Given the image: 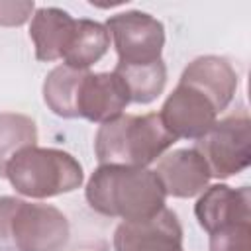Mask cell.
I'll list each match as a JSON object with an SVG mask.
<instances>
[{"label": "cell", "mask_w": 251, "mask_h": 251, "mask_svg": "<svg viewBox=\"0 0 251 251\" xmlns=\"http://www.w3.org/2000/svg\"><path fill=\"white\" fill-rule=\"evenodd\" d=\"M84 75V69H75L65 63L49 71V75L43 80V100L55 116L78 118L76 100Z\"/></svg>", "instance_id": "cell-14"}, {"label": "cell", "mask_w": 251, "mask_h": 251, "mask_svg": "<svg viewBox=\"0 0 251 251\" xmlns=\"http://www.w3.org/2000/svg\"><path fill=\"white\" fill-rule=\"evenodd\" d=\"M220 110L198 88L180 82L163 102L159 118L175 139H198L218 120Z\"/></svg>", "instance_id": "cell-7"}, {"label": "cell", "mask_w": 251, "mask_h": 251, "mask_svg": "<svg viewBox=\"0 0 251 251\" xmlns=\"http://www.w3.org/2000/svg\"><path fill=\"white\" fill-rule=\"evenodd\" d=\"M129 92L120 75L112 73H90L86 71L78 100L76 112L78 118H84L94 124H106L124 114L129 104Z\"/></svg>", "instance_id": "cell-9"}, {"label": "cell", "mask_w": 251, "mask_h": 251, "mask_svg": "<svg viewBox=\"0 0 251 251\" xmlns=\"http://www.w3.org/2000/svg\"><path fill=\"white\" fill-rule=\"evenodd\" d=\"M116 251H184L178 216L163 208L159 214L139 222H122L114 231Z\"/></svg>", "instance_id": "cell-8"}, {"label": "cell", "mask_w": 251, "mask_h": 251, "mask_svg": "<svg viewBox=\"0 0 251 251\" xmlns=\"http://www.w3.org/2000/svg\"><path fill=\"white\" fill-rule=\"evenodd\" d=\"M180 82L202 90L222 114L233 100L239 80L233 65L227 59L218 55H202L184 67Z\"/></svg>", "instance_id": "cell-12"}, {"label": "cell", "mask_w": 251, "mask_h": 251, "mask_svg": "<svg viewBox=\"0 0 251 251\" xmlns=\"http://www.w3.org/2000/svg\"><path fill=\"white\" fill-rule=\"evenodd\" d=\"M33 2H2L0 0V25H22L33 14Z\"/></svg>", "instance_id": "cell-19"}, {"label": "cell", "mask_w": 251, "mask_h": 251, "mask_svg": "<svg viewBox=\"0 0 251 251\" xmlns=\"http://www.w3.org/2000/svg\"><path fill=\"white\" fill-rule=\"evenodd\" d=\"M210 251H251V220L210 233Z\"/></svg>", "instance_id": "cell-18"}, {"label": "cell", "mask_w": 251, "mask_h": 251, "mask_svg": "<svg viewBox=\"0 0 251 251\" xmlns=\"http://www.w3.org/2000/svg\"><path fill=\"white\" fill-rule=\"evenodd\" d=\"M120 65H149L161 59L165 25L147 12L126 10L106 20Z\"/></svg>", "instance_id": "cell-6"}, {"label": "cell", "mask_w": 251, "mask_h": 251, "mask_svg": "<svg viewBox=\"0 0 251 251\" xmlns=\"http://www.w3.org/2000/svg\"><path fill=\"white\" fill-rule=\"evenodd\" d=\"M108 47H110V33L106 25L94 20L80 18L76 20V27L63 61L69 67L88 71V67L98 63L106 55Z\"/></svg>", "instance_id": "cell-15"}, {"label": "cell", "mask_w": 251, "mask_h": 251, "mask_svg": "<svg viewBox=\"0 0 251 251\" xmlns=\"http://www.w3.org/2000/svg\"><path fill=\"white\" fill-rule=\"evenodd\" d=\"M31 145H37L35 122L25 114L0 112V176H6L10 159Z\"/></svg>", "instance_id": "cell-17"}, {"label": "cell", "mask_w": 251, "mask_h": 251, "mask_svg": "<svg viewBox=\"0 0 251 251\" xmlns=\"http://www.w3.org/2000/svg\"><path fill=\"white\" fill-rule=\"evenodd\" d=\"M75 27L76 20L67 10L55 6L37 8L29 24V37L33 41L37 61L49 63L63 59L71 45Z\"/></svg>", "instance_id": "cell-13"}, {"label": "cell", "mask_w": 251, "mask_h": 251, "mask_svg": "<svg viewBox=\"0 0 251 251\" xmlns=\"http://www.w3.org/2000/svg\"><path fill=\"white\" fill-rule=\"evenodd\" d=\"M194 216L208 235L226 226L247 222L251 220V190L249 186L231 188L224 182L206 186L194 204Z\"/></svg>", "instance_id": "cell-10"}, {"label": "cell", "mask_w": 251, "mask_h": 251, "mask_svg": "<svg viewBox=\"0 0 251 251\" xmlns=\"http://www.w3.org/2000/svg\"><path fill=\"white\" fill-rule=\"evenodd\" d=\"M194 149L204 159L210 176L227 178L245 171L251 163V120L245 108L214 122L196 139Z\"/></svg>", "instance_id": "cell-5"}, {"label": "cell", "mask_w": 251, "mask_h": 251, "mask_svg": "<svg viewBox=\"0 0 251 251\" xmlns=\"http://www.w3.org/2000/svg\"><path fill=\"white\" fill-rule=\"evenodd\" d=\"M6 178L24 196L51 198L76 190L84 180V173L82 165L71 153L31 145L10 159Z\"/></svg>", "instance_id": "cell-4"}, {"label": "cell", "mask_w": 251, "mask_h": 251, "mask_svg": "<svg viewBox=\"0 0 251 251\" xmlns=\"http://www.w3.org/2000/svg\"><path fill=\"white\" fill-rule=\"evenodd\" d=\"M165 194L173 198L198 196L210 182V171L200 153L190 149H175L157 161L155 169Z\"/></svg>", "instance_id": "cell-11"}, {"label": "cell", "mask_w": 251, "mask_h": 251, "mask_svg": "<svg viewBox=\"0 0 251 251\" xmlns=\"http://www.w3.org/2000/svg\"><path fill=\"white\" fill-rule=\"evenodd\" d=\"M69 239L71 226L59 208L0 196V251H65Z\"/></svg>", "instance_id": "cell-3"}, {"label": "cell", "mask_w": 251, "mask_h": 251, "mask_svg": "<svg viewBox=\"0 0 251 251\" xmlns=\"http://www.w3.org/2000/svg\"><path fill=\"white\" fill-rule=\"evenodd\" d=\"M84 196L88 206L108 218L139 222L165 208V188L147 167L100 165L90 175Z\"/></svg>", "instance_id": "cell-1"}, {"label": "cell", "mask_w": 251, "mask_h": 251, "mask_svg": "<svg viewBox=\"0 0 251 251\" xmlns=\"http://www.w3.org/2000/svg\"><path fill=\"white\" fill-rule=\"evenodd\" d=\"M175 141L159 114H122L100 124L94 135V153L100 165L147 167Z\"/></svg>", "instance_id": "cell-2"}, {"label": "cell", "mask_w": 251, "mask_h": 251, "mask_svg": "<svg viewBox=\"0 0 251 251\" xmlns=\"http://www.w3.org/2000/svg\"><path fill=\"white\" fill-rule=\"evenodd\" d=\"M114 73L122 76L127 86L129 100L135 104H151L159 98L167 84V65L163 59L149 65H120L116 63Z\"/></svg>", "instance_id": "cell-16"}]
</instances>
